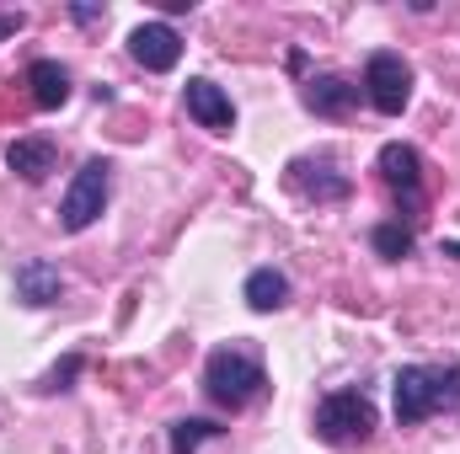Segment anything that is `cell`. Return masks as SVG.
I'll use <instances>...</instances> for the list:
<instances>
[{"label":"cell","mask_w":460,"mask_h":454,"mask_svg":"<svg viewBox=\"0 0 460 454\" xmlns=\"http://www.w3.org/2000/svg\"><path fill=\"white\" fill-rule=\"evenodd\" d=\"M27 86H32V102H38L43 113H54V108L70 102V70L54 65V59H32V65H27Z\"/></svg>","instance_id":"9"},{"label":"cell","mask_w":460,"mask_h":454,"mask_svg":"<svg viewBox=\"0 0 460 454\" xmlns=\"http://www.w3.org/2000/svg\"><path fill=\"white\" fill-rule=\"evenodd\" d=\"M128 54H134V65H145V70H172L177 59H182V38H177V27H166V22H139L134 32H128Z\"/></svg>","instance_id":"6"},{"label":"cell","mask_w":460,"mask_h":454,"mask_svg":"<svg viewBox=\"0 0 460 454\" xmlns=\"http://www.w3.org/2000/svg\"><path fill=\"white\" fill-rule=\"evenodd\" d=\"M75 374H81V358H65V363H59L54 374H49V385H43V390H65V385H70Z\"/></svg>","instance_id":"17"},{"label":"cell","mask_w":460,"mask_h":454,"mask_svg":"<svg viewBox=\"0 0 460 454\" xmlns=\"http://www.w3.org/2000/svg\"><path fill=\"white\" fill-rule=\"evenodd\" d=\"M22 22H27V16H22V11H16V16H0V32H16V27H22Z\"/></svg>","instance_id":"18"},{"label":"cell","mask_w":460,"mask_h":454,"mask_svg":"<svg viewBox=\"0 0 460 454\" xmlns=\"http://www.w3.org/2000/svg\"><path fill=\"white\" fill-rule=\"evenodd\" d=\"M108 188H113V166H108L102 155H92V161L75 171V182H70V193H65V204H59V225L86 230L102 209H108Z\"/></svg>","instance_id":"4"},{"label":"cell","mask_w":460,"mask_h":454,"mask_svg":"<svg viewBox=\"0 0 460 454\" xmlns=\"http://www.w3.org/2000/svg\"><path fill=\"white\" fill-rule=\"evenodd\" d=\"M226 428L220 423H209V417H182V423H172V454H199L204 439H220Z\"/></svg>","instance_id":"15"},{"label":"cell","mask_w":460,"mask_h":454,"mask_svg":"<svg viewBox=\"0 0 460 454\" xmlns=\"http://www.w3.org/2000/svg\"><path fill=\"white\" fill-rule=\"evenodd\" d=\"M445 251H450V257H460V246H456V240H450V246H445Z\"/></svg>","instance_id":"19"},{"label":"cell","mask_w":460,"mask_h":454,"mask_svg":"<svg viewBox=\"0 0 460 454\" xmlns=\"http://www.w3.org/2000/svg\"><path fill=\"white\" fill-rule=\"evenodd\" d=\"M369 240H375V251H380V257H391V262H402V257L412 251V230H402V225H380Z\"/></svg>","instance_id":"16"},{"label":"cell","mask_w":460,"mask_h":454,"mask_svg":"<svg viewBox=\"0 0 460 454\" xmlns=\"http://www.w3.org/2000/svg\"><path fill=\"white\" fill-rule=\"evenodd\" d=\"M396 423L402 428H418L423 417L460 406V363H402L396 369Z\"/></svg>","instance_id":"1"},{"label":"cell","mask_w":460,"mask_h":454,"mask_svg":"<svg viewBox=\"0 0 460 454\" xmlns=\"http://www.w3.org/2000/svg\"><path fill=\"white\" fill-rule=\"evenodd\" d=\"M246 305L262 310V316H268V310H284V305H289V278H284L279 267H257V273L246 278Z\"/></svg>","instance_id":"13"},{"label":"cell","mask_w":460,"mask_h":454,"mask_svg":"<svg viewBox=\"0 0 460 454\" xmlns=\"http://www.w3.org/2000/svg\"><path fill=\"white\" fill-rule=\"evenodd\" d=\"M364 97L375 102V113H385V118L402 113L412 102V70H407V59L391 54V48L369 54V65H364Z\"/></svg>","instance_id":"5"},{"label":"cell","mask_w":460,"mask_h":454,"mask_svg":"<svg viewBox=\"0 0 460 454\" xmlns=\"http://www.w3.org/2000/svg\"><path fill=\"white\" fill-rule=\"evenodd\" d=\"M353 102H358V86H348L343 75H316V81H305V108H311V113L343 118Z\"/></svg>","instance_id":"10"},{"label":"cell","mask_w":460,"mask_h":454,"mask_svg":"<svg viewBox=\"0 0 460 454\" xmlns=\"http://www.w3.org/2000/svg\"><path fill=\"white\" fill-rule=\"evenodd\" d=\"M59 289H65V273H59L54 262L27 257V262L16 267V300H22V305H54Z\"/></svg>","instance_id":"8"},{"label":"cell","mask_w":460,"mask_h":454,"mask_svg":"<svg viewBox=\"0 0 460 454\" xmlns=\"http://www.w3.org/2000/svg\"><path fill=\"white\" fill-rule=\"evenodd\" d=\"M54 144L49 139H16L11 150H5V166L16 171V177H27V182H43L49 171H54Z\"/></svg>","instance_id":"11"},{"label":"cell","mask_w":460,"mask_h":454,"mask_svg":"<svg viewBox=\"0 0 460 454\" xmlns=\"http://www.w3.org/2000/svg\"><path fill=\"white\" fill-rule=\"evenodd\" d=\"M204 390H209L215 406L241 412V406H252L268 390V374H262V363L246 347H215L209 363H204Z\"/></svg>","instance_id":"2"},{"label":"cell","mask_w":460,"mask_h":454,"mask_svg":"<svg viewBox=\"0 0 460 454\" xmlns=\"http://www.w3.org/2000/svg\"><path fill=\"white\" fill-rule=\"evenodd\" d=\"M316 433L322 444L332 450H358L375 439V401L358 396V390H332L322 406H316Z\"/></svg>","instance_id":"3"},{"label":"cell","mask_w":460,"mask_h":454,"mask_svg":"<svg viewBox=\"0 0 460 454\" xmlns=\"http://www.w3.org/2000/svg\"><path fill=\"white\" fill-rule=\"evenodd\" d=\"M380 177L391 182V188H407V193H418V182H423V161H418V150L412 144H380Z\"/></svg>","instance_id":"12"},{"label":"cell","mask_w":460,"mask_h":454,"mask_svg":"<svg viewBox=\"0 0 460 454\" xmlns=\"http://www.w3.org/2000/svg\"><path fill=\"white\" fill-rule=\"evenodd\" d=\"M311 166V161H305ZM316 177H305L300 166H289V188L295 193H305V198H348V177H332V166L322 161V166H311Z\"/></svg>","instance_id":"14"},{"label":"cell","mask_w":460,"mask_h":454,"mask_svg":"<svg viewBox=\"0 0 460 454\" xmlns=\"http://www.w3.org/2000/svg\"><path fill=\"white\" fill-rule=\"evenodd\" d=\"M182 102H188V113L199 118L204 128H215V134H230L235 128V108H230V97L215 86V81H188V92H182Z\"/></svg>","instance_id":"7"}]
</instances>
